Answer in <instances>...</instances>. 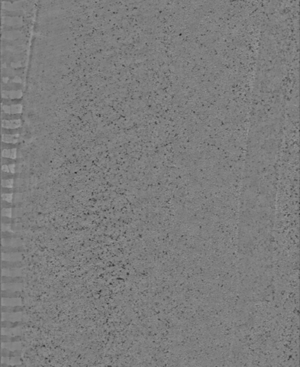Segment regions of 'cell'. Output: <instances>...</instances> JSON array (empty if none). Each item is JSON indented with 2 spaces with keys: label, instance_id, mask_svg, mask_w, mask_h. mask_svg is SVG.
<instances>
[{
  "label": "cell",
  "instance_id": "25",
  "mask_svg": "<svg viewBox=\"0 0 300 367\" xmlns=\"http://www.w3.org/2000/svg\"><path fill=\"white\" fill-rule=\"evenodd\" d=\"M1 112L4 113L11 114V105H2L1 106Z\"/></svg>",
  "mask_w": 300,
  "mask_h": 367
},
{
  "label": "cell",
  "instance_id": "26",
  "mask_svg": "<svg viewBox=\"0 0 300 367\" xmlns=\"http://www.w3.org/2000/svg\"><path fill=\"white\" fill-rule=\"evenodd\" d=\"M12 214V210L10 208H2L1 209V215L4 216H10Z\"/></svg>",
  "mask_w": 300,
  "mask_h": 367
},
{
  "label": "cell",
  "instance_id": "23",
  "mask_svg": "<svg viewBox=\"0 0 300 367\" xmlns=\"http://www.w3.org/2000/svg\"><path fill=\"white\" fill-rule=\"evenodd\" d=\"M22 192H17L16 193L13 195V201L14 202H17L18 203L19 202H21V200L22 199Z\"/></svg>",
  "mask_w": 300,
  "mask_h": 367
},
{
  "label": "cell",
  "instance_id": "8",
  "mask_svg": "<svg viewBox=\"0 0 300 367\" xmlns=\"http://www.w3.org/2000/svg\"><path fill=\"white\" fill-rule=\"evenodd\" d=\"M23 287L22 282H15V283H1L2 290H12L15 291H20Z\"/></svg>",
  "mask_w": 300,
  "mask_h": 367
},
{
  "label": "cell",
  "instance_id": "29",
  "mask_svg": "<svg viewBox=\"0 0 300 367\" xmlns=\"http://www.w3.org/2000/svg\"><path fill=\"white\" fill-rule=\"evenodd\" d=\"M1 192H2V194L13 193L14 189H12V188H9V187H2V189H1Z\"/></svg>",
  "mask_w": 300,
  "mask_h": 367
},
{
  "label": "cell",
  "instance_id": "5",
  "mask_svg": "<svg viewBox=\"0 0 300 367\" xmlns=\"http://www.w3.org/2000/svg\"><path fill=\"white\" fill-rule=\"evenodd\" d=\"M2 318L4 320L10 321H19L22 318L21 312L17 313H2Z\"/></svg>",
  "mask_w": 300,
  "mask_h": 367
},
{
  "label": "cell",
  "instance_id": "19",
  "mask_svg": "<svg viewBox=\"0 0 300 367\" xmlns=\"http://www.w3.org/2000/svg\"><path fill=\"white\" fill-rule=\"evenodd\" d=\"M14 235H15V234L12 233V232H7V231H2V232H1V237L3 239H12L13 237H16Z\"/></svg>",
  "mask_w": 300,
  "mask_h": 367
},
{
  "label": "cell",
  "instance_id": "3",
  "mask_svg": "<svg viewBox=\"0 0 300 367\" xmlns=\"http://www.w3.org/2000/svg\"><path fill=\"white\" fill-rule=\"evenodd\" d=\"M24 265V263L19 261H10V260H2L1 262V268L5 269V268H22Z\"/></svg>",
  "mask_w": 300,
  "mask_h": 367
},
{
  "label": "cell",
  "instance_id": "9",
  "mask_svg": "<svg viewBox=\"0 0 300 367\" xmlns=\"http://www.w3.org/2000/svg\"><path fill=\"white\" fill-rule=\"evenodd\" d=\"M24 279L20 276H6L2 275L1 283H15V282H22Z\"/></svg>",
  "mask_w": 300,
  "mask_h": 367
},
{
  "label": "cell",
  "instance_id": "28",
  "mask_svg": "<svg viewBox=\"0 0 300 367\" xmlns=\"http://www.w3.org/2000/svg\"><path fill=\"white\" fill-rule=\"evenodd\" d=\"M12 207V203H10V202L8 201H5V200H2L1 201V207L2 208H11Z\"/></svg>",
  "mask_w": 300,
  "mask_h": 367
},
{
  "label": "cell",
  "instance_id": "31",
  "mask_svg": "<svg viewBox=\"0 0 300 367\" xmlns=\"http://www.w3.org/2000/svg\"><path fill=\"white\" fill-rule=\"evenodd\" d=\"M1 170L3 172H10V169H9V165L7 164H3L1 166Z\"/></svg>",
  "mask_w": 300,
  "mask_h": 367
},
{
  "label": "cell",
  "instance_id": "21",
  "mask_svg": "<svg viewBox=\"0 0 300 367\" xmlns=\"http://www.w3.org/2000/svg\"><path fill=\"white\" fill-rule=\"evenodd\" d=\"M1 198H2V200H5V201H8V202H12V199H13V194H12V193L2 194H1Z\"/></svg>",
  "mask_w": 300,
  "mask_h": 367
},
{
  "label": "cell",
  "instance_id": "14",
  "mask_svg": "<svg viewBox=\"0 0 300 367\" xmlns=\"http://www.w3.org/2000/svg\"><path fill=\"white\" fill-rule=\"evenodd\" d=\"M1 119L2 120H17L22 119V115L21 113L18 114H8V113H1Z\"/></svg>",
  "mask_w": 300,
  "mask_h": 367
},
{
  "label": "cell",
  "instance_id": "32",
  "mask_svg": "<svg viewBox=\"0 0 300 367\" xmlns=\"http://www.w3.org/2000/svg\"><path fill=\"white\" fill-rule=\"evenodd\" d=\"M9 169H10V172H11V173L15 172L16 164H10V165H9Z\"/></svg>",
  "mask_w": 300,
  "mask_h": 367
},
{
  "label": "cell",
  "instance_id": "24",
  "mask_svg": "<svg viewBox=\"0 0 300 367\" xmlns=\"http://www.w3.org/2000/svg\"><path fill=\"white\" fill-rule=\"evenodd\" d=\"M12 149H2L1 156L4 158H11Z\"/></svg>",
  "mask_w": 300,
  "mask_h": 367
},
{
  "label": "cell",
  "instance_id": "17",
  "mask_svg": "<svg viewBox=\"0 0 300 367\" xmlns=\"http://www.w3.org/2000/svg\"><path fill=\"white\" fill-rule=\"evenodd\" d=\"M1 187H9V188L13 187H14L13 179H2V181H1Z\"/></svg>",
  "mask_w": 300,
  "mask_h": 367
},
{
  "label": "cell",
  "instance_id": "4",
  "mask_svg": "<svg viewBox=\"0 0 300 367\" xmlns=\"http://www.w3.org/2000/svg\"><path fill=\"white\" fill-rule=\"evenodd\" d=\"M2 305L17 306L22 305V300L19 298H1Z\"/></svg>",
  "mask_w": 300,
  "mask_h": 367
},
{
  "label": "cell",
  "instance_id": "12",
  "mask_svg": "<svg viewBox=\"0 0 300 367\" xmlns=\"http://www.w3.org/2000/svg\"><path fill=\"white\" fill-rule=\"evenodd\" d=\"M1 251L4 253H12V252H22L24 251V249L21 247H10V246H2Z\"/></svg>",
  "mask_w": 300,
  "mask_h": 367
},
{
  "label": "cell",
  "instance_id": "6",
  "mask_svg": "<svg viewBox=\"0 0 300 367\" xmlns=\"http://www.w3.org/2000/svg\"><path fill=\"white\" fill-rule=\"evenodd\" d=\"M1 257H2L3 260L19 261L22 259V255H21V252H12V253H4V252H2Z\"/></svg>",
  "mask_w": 300,
  "mask_h": 367
},
{
  "label": "cell",
  "instance_id": "7",
  "mask_svg": "<svg viewBox=\"0 0 300 367\" xmlns=\"http://www.w3.org/2000/svg\"><path fill=\"white\" fill-rule=\"evenodd\" d=\"M19 134H2L1 141L7 144H17L19 141Z\"/></svg>",
  "mask_w": 300,
  "mask_h": 367
},
{
  "label": "cell",
  "instance_id": "18",
  "mask_svg": "<svg viewBox=\"0 0 300 367\" xmlns=\"http://www.w3.org/2000/svg\"><path fill=\"white\" fill-rule=\"evenodd\" d=\"M17 146H19V144H7L4 142H2L1 144L2 149H12V148H16Z\"/></svg>",
  "mask_w": 300,
  "mask_h": 367
},
{
  "label": "cell",
  "instance_id": "30",
  "mask_svg": "<svg viewBox=\"0 0 300 367\" xmlns=\"http://www.w3.org/2000/svg\"><path fill=\"white\" fill-rule=\"evenodd\" d=\"M1 222L2 224H10L12 222V219H10V216H2L1 217Z\"/></svg>",
  "mask_w": 300,
  "mask_h": 367
},
{
  "label": "cell",
  "instance_id": "20",
  "mask_svg": "<svg viewBox=\"0 0 300 367\" xmlns=\"http://www.w3.org/2000/svg\"><path fill=\"white\" fill-rule=\"evenodd\" d=\"M15 178V174L13 173H9V172H3L1 173V179H10Z\"/></svg>",
  "mask_w": 300,
  "mask_h": 367
},
{
  "label": "cell",
  "instance_id": "16",
  "mask_svg": "<svg viewBox=\"0 0 300 367\" xmlns=\"http://www.w3.org/2000/svg\"><path fill=\"white\" fill-rule=\"evenodd\" d=\"M23 107L21 104L11 105V114H18L22 112Z\"/></svg>",
  "mask_w": 300,
  "mask_h": 367
},
{
  "label": "cell",
  "instance_id": "13",
  "mask_svg": "<svg viewBox=\"0 0 300 367\" xmlns=\"http://www.w3.org/2000/svg\"><path fill=\"white\" fill-rule=\"evenodd\" d=\"M1 341L2 343H5V342H18L21 341V337L20 336H6V335H2V336H1Z\"/></svg>",
  "mask_w": 300,
  "mask_h": 367
},
{
  "label": "cell",
  "instance_id": "2",
  "mask_svg": "<svg viewBox=\"0 0 300 367\" xmlns=\"http://www.w3.org/2000/svg\"><path fill=\"white\" fill-rule=\"evenodd\" d=\"M2 98L7 99H19L22 96V91L21 90H2L1 92Z\"/></svg>",
  "mask_w": 300,
  "mask_h": 367
},
{
  "label": "cell",
  "instance_id": "1",
  "mask_svg": "<svg viewBox=\"0 0 300 367\" xmlns=\"http://www.w3.org/2000/svg\"><path fill=\"white\" fill-rule=\"evenodd\" d=\"M22 126V121L20 119L17 120H2L1 121V127L4 128H18Z\"/></svg>",
  "mask_w": 300,
  "mask_h": 367
},
{
  "label": "cell",
  "instance_id": "27",
  "mask_svg": "<svg viewBox=\"0 0 300 367\" xmlns=\"http://www.w3.org/2000/svg\"><path fill=\"white\" fill-rule=\"evenodd\" d=\"M24 184V179H19L14 180V187H22Z\"/></svg>",
  "mask_w": 300,
  "mask_h": 367
},
{
  "label": "cell",
  "instance_id": "10",
  "mask_svg": "<svg viewBox=\"0 0 300 367\" xmlns=\"http://www.w3.org/2000/svg\"><path fill=\"white\" fill-rule=\"evenodd\" d=\"M21 293L20 291H15L12 290H1V298H19Z\"/></svg>",
  "mask_w": 300,
  "mask_h": 367
},
{
  "label": "cell",
  "instance_id": "11",
  "mask_svg": "<svg viewBox=\"0 0 300 367\" xmlns=\"http://www.w3.org/2000/svg\"><path fill=\"white\" fill-rule=\"evenodd\" d=\"M23 308L21 305L17 306H1V313H17L22 312Z\"/></svg>",
  "mask_w": 300,
  "mask_h": 367
},
{
  "label": "cell",
  "instance_id": "15",
  "mask_svg": "<svg viewBox=\"0 0 300 367\" xmlns=\"http://www.w3.org/2000/svg\"><path fill=\"white\" fill-rule=\"evenodd\" d=\"M22 131V128H13V129L2 128V129H1V133L2 134H19Z\"/></svg>",
  "mask_w": 300,
  "mask_h": 367
},
{
  "label": "cell",
  "instance_id": "22",
  "mask_svg": "<svg viewBox=\"0 0 300 367\" xmlns=\"http://www.w3.org/2000/svg\"><path fill=\"white\" fill-rule=\"evenodd\" d=\"M15 161L13 159L11 158H4V157H2L1 158V164H7V165H10V164H15Z\"/></svg>",
  "mask_w": 300,
  "mask_h": 367
}]
</instances>
